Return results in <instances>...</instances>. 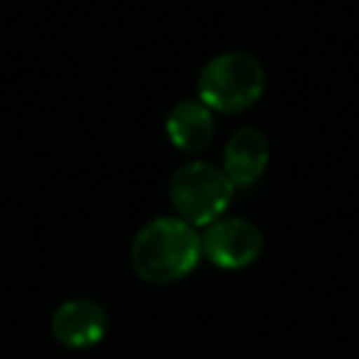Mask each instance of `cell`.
Returning <instances> with one entry per match:
<instances>
[{
	"label": "cell",
	"mask_w": 359,
	"mask_h": 359,
	"mask_svg": "<svg viewBox=\"0 0 359 359\" xmlns=\"http://www.w3.org/2000/svg\"><path fill=\"white\" fill-rule=\"evenodd\" d=\"M109 332V313L91 298H72L52 313V334L67 349H91Z\"/></svg>",
	"instance_id": "5b68a950"
},
{
	"label": "cell",
	"mask_w": 359,
	"mask_h": 359,
	"mask_svg": "<svg viewBox=\"0 0 359 359\" xmlns=\"http://www.w3.org/2000/svg\"><path fill=\"white\" fill-rule=\"evenodd\" d=\"M215 111L200 99H182L170 109L165 118L168 140L182 153H200L215 138Z\"/></svg>",
	"instance_id": "52a82bcc"
},
{
	"label": "cell",
	"mask_w": 359,
	"mask_h": 359,
	"mask_svg": "<svg viewBox=\"0 0 359 359\" xmlns=\"http://www.w3.org/2000/svg\"><path fill=\"white\" fill-rule=\"evenodd\" d=\"M264 231L246 217L224 215L205 226L202 254L212 266L222 271H244L254 266L264 254Z\"/></svg>",
	"instance_id": "277c9868"
},
{
	"label": "cell",
	"mask_w": 359,
	"mask_h": 359,
	"mask_svg": "<svg viewBox=\"0 0 359 359\" xmlns=\"http://www.w3.org/2000/svg\"><path fill=\"white\" fill-rule=\"evenodd\" d=\"M266 91V69L254 55L229 50L215 55L197 76V99L222 116L244 114Z\"/></svg>",
	"instance_id": "7a4b0ae2"
},
{
	"label": "cell",
	"mask_w": 359,
	"mask_h": 359,
	"mask_svg": "<svg viewBox=\"0 0 359 359\" xmlns=\"http://www.w3.org/2000/svg\"><path fill=\"white\" fill-rule=\"evenodd\" d=\"M205 259L202 234L180 217H155L130 241V266L145 283L168 285L187 278Z\"/></svg>",
	"instance_id": "6da1fadb"
},
{
	"label": "cell",
	"mask_w": 359,
	"mask_h": 359,
	"mask_svg": "<svg viewBox=\"0 0 359 359\" xmlns=\"http://www.w3.org/2000/svg\"><path fill=\"white\" fill-rule=\"evenodd\" d=\"M234 182L226 177L224 170L207 160H190L180 165L168 187L175 217L185 219L195 229L222 219L234 202Z\"/></svg>",
	"instance_id": "3957f363"
},
{
	"label": "cell",
	"mask_w": 359,
	"mask_h": 359,
	"mask_svg": "<svg viewBox=\"0 0 359 359\" xmlns=\"http://www.w3.org/2000/svg\"><path fill=\"white\" fill-rule=\"evenodd\" d=\"M271 163V145L264 130L239 128L229 135L222 155V170L234 182V187H254L266 175Z\"/></svg>",
	"instance_id": "8992f818"
}]
</instances>
